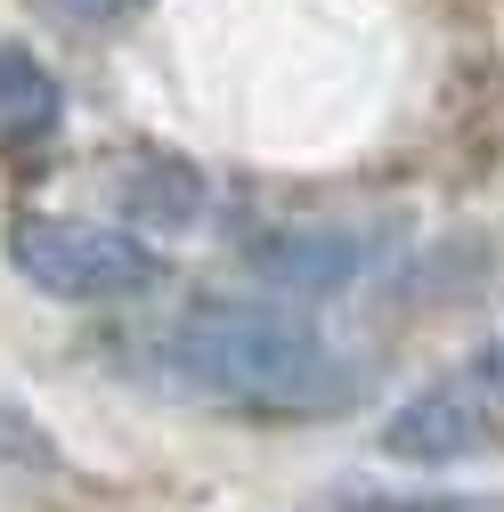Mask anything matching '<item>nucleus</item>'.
Instances as JSON below:
<instances>
[{
  "label": "nucleus",
  "instance_id": "8",
  "mask_svg": "<svg viewBox=\"0 0 504 512\" xmlns=\"http://www.w3.org/2000/svg\"><path fill=\"white\" fill-rule=\"evenodd\" d=\"M350 512H480V504H464V496H407V504H391V496H350Z\"/></svg>",
  "mask_w": 504,
  "mask_h": 512
},
{
  "label": "nucleus",
  "instance_id": "9",
  "mask_svg": "<svg viewBox=\"0 0 504 512\" xmlns=\"http://www.w3.org/2000/svg\"><path fill=\"white\" fill-rule=\"evenodd\" d=\"M480 374H488V382H504V334L488 342V358H480Z\"/></svg>",
  "mask_w": 504,
  "mask_h": 512
},
{
  "label": "nucleus",
  "instance_id": "5",
  "mask_svg": "<svg viewBox=\"0 0 504 512\" xmlns=\"http://www.w3.org/2000/svg\"><path fill=\"white\" fill-rule=\"evenodd\" d=\"M114 212L139 220V228H163V236H187L204 220V179H196V163L139 147V155L114 163Z\"/></svg>",
  "mask_w": 504,
  "mask_h": 512
},
{
  "label": "nucleus",
  "instance_id": "2",
  "mask_svg": "<svg viewBox=\"0 0 504 512\" xmlns=\"http://www.w3.org/2000/svg\"><path fill=\"white\" fill-rule=\"evenodd\" d=\"M0 244H9V269H17L33 293L82 301V309H98V301H139V293H155V277H163L155 244L131 236V228H114V220L25 212V220H9Z\"/></svg>",
  "mask_w": 504,
  "mask_h": 512
},
{
  "label": "nucleus",
  "instance_id": "3",
  "mask_svg": "<svg viewBox=\"0 0 504 512\" xmlns=\"http://www.w3.org/2000/svg\"><path fill=\"white\" fill-rule=\"evenodd\" d=\"M399 220H309V228H277L252 244V277L285 301H334L350 293L374 261L391 252Z\"/></svg>",
  "mask_w": 504,
  "mask_h": 512
},
{
  "label": "nucleus",
  "instance_id": "6",
  "mask_svg": "<svg viewBox=\"0 0 504 512\" xmlns=\"http://www.w3.org/2000/svg\"><path fill=\"white\" fill-rule=\"evenodd\" d=\"M57 122H66V90L57 74L25 41H0V155H25V147H49Z\"/></svg>",
  "mask_w": 504,
  "mask_h": 512
},
{
  "label": "nucleus",
  "instance_id": "7",
  "mask_svg": "<svg viewBox=\"0 0 504 512\" xmlns=\"http://www.w3.org/2000/svg\"><path fill=\"white\" fill-rule=\"evenodd\" d=\"M41 9H57L66 25H122V17H139L147 0H41Z\"/></svg>",
  "mask_w": 504,
  "mask_h": 512
},
{
  "label": "nucleus",
  "instance_id": "4",
  "mask_svg": "<svg viewBox=\"0 0 504 512\" xmlns=\"http://www.w3.org/2000/svg\"><path fill=\"white\" fill-rule=\"evenodd\" d=\"M472 447H488V415H480V399L464 382H439V391L399 399V415L383 423V456L391 464H456Z\"/></svg>",
  "mask_w": 504,
  "mask_h": 512
},
{
  "label": "nucleus",
  "instance_id": "1",
  "mask_svg": "<svg viewBox=\"0 0 504 512\" xmlns=\"http://www.w3.org/2000/svg\"><path fill=\"white\" fill-rule=\"evenodd\" d=\"M171 382L244 415H326L350 399V358L285 301H204L163 334Z\"/></svg>",
  "mask_w": 504,
  "mask_h": 512
}]
</instances>
